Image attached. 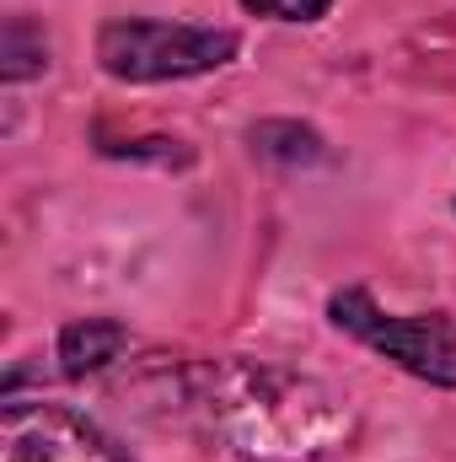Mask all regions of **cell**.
<instances>
[{
  "label": "cell",
  "instance_id": "obj_1",
  "mask_svg": "<svg viewBox=\"0 0 456 462\" xmlns=\"http://www.w3.org/2000/svg\"><path fill=\"white\" fill-rule=\"evenodd\" d=\"M178 414L247 462H323L360 430L349 398L274 360H194L172 371Z\"/></svg>",
  "mask_w": 456,
  "mask_h": 462
},
{
  "label": "cell",
  "instance_id": "obj_2",
  "mask_svg": "<svg viewBox=\"0 0 456 462\" xmlns=\"http://www.w3.org/2000/svg\"><path fill=\"white\" fill-rule=\"evenodd\" d=\"M242 38L231 27H199V22H156V16H114L97 32V65L129 81V87H156V81H194L210 70H226L236 60Z\"/></svg>",
  "mask_w": 456,
  "mask_h": 462
},
{
  "label": "cell",
  "instance_id": "obj_3",
  "mask_svg": "<svg viewBox=\"0 0 456 462\" xmlns=\"http://www.w3.org/2000/svg\"><path fill=\"white\" fill-rule=\"evenodd\" d=\"M328 323L349 339L387 355L397 371L430 382V387H456V318L446 312H381L365 285H343L328 296Z\"/></svg>",
  "mask_w": 456,
  "mask_h": 462
},
{
  "label": "cell",
  "instance_id": "obj_4",
  "mask_svg": "<svg viewBox=\"0 0 456 462\" xmlns=\"http://www.w3.org/2000/svg\"><path fill=\"white\" fill-rule=\"evenodd\" d=\"M0 462H129L118 441L65 403H22L0 409Z\"/></svg>",
  "mask_w": 456,
  "mask_h": 462
},
{
  "label": "cell",
  "instance_id": "obj_5",
  "mask_svg": "<svg viewBox=\"0 0 456 462\" xmlns=\"http://www.w3.org/2000/svg\"><path fill=\"white\" fill-rule=\"evenodd\" d=\"M123 349H129V328L123 323H114V318H76V323L59 328L54 360H59V371L70 382H81V376L108 371Z\"/></svg>",
  "mask_w": 456,
  "mask_h": 462
},
{
  "label": "cell",
  "instance_id": "obj_6",
  "mask_svg": "<svg viewBox=\"0 0 456 462\" xmlns=\"http://www.w3.org/2000/svg\"><path fill=\"white\" fill-rule=\"evenodd\" d=\"M43 70H49V32H43V22L5 16V27H0V81L22 87V81H32Z\"/></svg>",
  "mask_w": 456,
  "mask_h": 462
},
{
  "label": "cell",
  "instance_id": "obj_7",
  "mask_svg": "<svg viewBox=\"0 0 456 462\" xmlns=\"http://www.w3.org/2000/svg\"><path fill=\"white\" fill-rule=\"evenodd\" d=\"M252 151H258L263 162H279V167H312V162L328 156L323 134L306 129V124H296V118H269V124H258V129H252Z\"/></svg>",
  "mask_w": 456,
  "mask_h": 462
},
{
  "label": "cell",
  "instance_id": "obj_8",
  "mask_svg": "<svg viewBox=\"0 0 456 462\" xmlns=\"http://www.w3.org/2000/svg\"><path fill=\"white\" fill-rule=\"evenodd\" d=\"M242 5L269 22H323L333 11V0H242Z\"/></svg>",
  "mask_w": 456,
  "mask_h": 462
}]
</instances>
